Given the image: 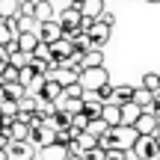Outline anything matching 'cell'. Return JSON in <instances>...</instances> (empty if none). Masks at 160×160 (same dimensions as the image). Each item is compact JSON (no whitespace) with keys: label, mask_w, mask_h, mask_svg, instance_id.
<instances>
[{"label":"cell","mask_w":160,"mask_h":160,"mask_svg":"<svg viewBox=\"0 0 160 160\" xmlns=\"http://www.w3.org/2000/svg\"><path fill=\"white\" fill-rule=\"evenodd\" d=\"M0 131H3V122H0Z\"/></svg>","instance_id":"obj_43"},{"label":"cell","mask_w":160,"mask_h":160,"mask_svg":"<svg viewBox=\"0 0 160 160\" xmlns=\"http://www.w3.org/2000/svg\"><path fill=\"white\" fill-rule=\"evenodd\" d=\"M80 71H83V68H68V65H59V68L51 71V80H57L62 89H68V86L80 83Z\"/></svg>","instance_id":"obj_3"},{"label":"cell","mask_w":160,"mask_h":160,"mask_svg":"<svg viewBox=\"0 0 160 160\" xmlns=\"http://www.w3.org/2000/svg\"><path fill=\"white\" fill-rule=\"evenodd\" d=\"M42 3H53V0H42Z\"/></svg>","instance_id":"obj_41"},{"label":"cell","mask_w":160,"mask_h":160,"mask_svg":"<svg viewBox=\"0 0 160 160\" xmlns=\"http://www.w3.org/2000/svg\"><path fill=\"white\" fill-rule=\"evenodd\" d=\"M98 145H101L104 151H110V148H119V145H116V131H113V128H110L107 133H101V137H98Z\"/></svg>","instance_id":"obj_30"},{"label":"cell","mask_w":160,"mask_h":160,"mask_svg":"<svg viewBox=\"0 0 160 160\" xmlns=\"http://www.w3.org/2000/svg\"><path fill=\"white\" fill-rule=\"evenodd\" d=\"M86 160H107V151L98 145V148H92V151H86Z\"/></svg>","instance_id":"obj_36"},{"label":"cell","mask_w":160,"mask_h":160,"mask_svg":"<svg viewBox=\"0 0 160 160\" xmlns=\"http://www.w3.org/2000/svg\"><path fill=\"white\" fill-rule=\"evenodd\" d=\"M36 21H39V24L57 21V6H53V3H42V0H39V9H36Z\"/></svg>","instance_id":"obj_19"},{"label":"cell","mask_w":160,"mask_h":160,"mask_svg":"<svg viewBox=\"0 0 160 160\" xmlns=\"http://www.w3.org/2000/svg\"><path fill=\"white\" fill-rule=\"evenodd\" d=\"M36 9H39V0H21V15L36 18Z\"/></svg>","instance_id":"obj_33"},{"label":"cell","mask_w":160,"mask_h":160,"mask_svg":"<svg viewBox=\"0 0 160 160\" xmlns=\"http://www.w3.org/2000/svg\"><path fill=\"white\" fill-rule=\"evenodd\" d=\"M33 59H36V53H24V51H15L9 57V65H15L18 71L21 68H30V65H33Z\"/></svg>","instance_id":"obj_20"},{"label":"cell","mask_w":160,"mask_h":160,"mask_svg":"<svg viewBox=\"0 0 160 160\" xmlns=\"http://www.w3.org/2000/svg\"><path fill=\"white\" fill-rule=\"evenodd\" d=\"M65 27L59 21H48V24H39V39L45 42V45H57L59 39H62Z\"/></svg>","instance_id":"obj_5"},{"label":"cell","mask_w":160,"mask_h":160,"mask_svg":"<svg viewBox=\"0 0 160 160\" xmlns=\"http://www.w3.org/2000/svg\"><path fill=\"white\" fill-rule=\"evenodd\" d=\"M107 83H110V74H107L104 65L80 71V86H83V89H101V86H107Z\"/></svg>","instance_id":"obj_1"},{"label":"cell","mask_w":160,"mask_h":160,"mask_svg":"<svg viewBox=\"0 0 160 160\" xmlns=\"http://www.w3.org/2000/svg\"><path fill=\"white\" fill-rule=\"evenodd\" d=\"M62 95H65V89L57 83V80L48 77V80H45V86H42V92H39V101H53V104H57Z\"/></svg>","instance_id":"obj_12"},{"label":"cell","mask_w":160,"mask_h":160,"mask_svg":"<svg viewBox=\"0 0 160 160\" xmlns=\"http://www.w3.org/2000/svg\"><path fill=\"white\" fill-rule=\"evenodd\" d=\"M36 80V71H33V65L30 68H21V77H18V83H24V86H30Z\"/></svg>","instance_id":"obj_35"},{"label":"cell","mask_w":160,"mask_h":160,"mask_svg":"<svg viewBox=\"0 0 160 160\" xmlns=\"http://www.w3.org/2000/svg\"><path fill=\"white\" fill-rule=\"evenodd\" d=\"M6 65H9V51H6V48H0V71H3Z\"/></svg>","instance_id":"obj_38"},{"label":"cell","mask_w":160,"mask_h":160,"mask_svg":"<svg viewBox=\"0 0 160 160\" xmlns=\"http://www.w3.org/2000/svg\"><path fill=\"white\" fill-rule=\"evenodd\" d=\"M139 86H145L148 92H154V95H157V92H160V74H154V71H145Z\"/></svg>","instance_id":"obj_26"},{"label":"cell","mask_w":160,"mask_h":160,"mask_svg":"<svg viewBox=\"0 0 160 160\" xmlns=\"http://www.w3.org/2000/svg\"><path fill=\"white\" fill-rule=\"evenodd\" d=\"M128 160H137V157H128Z\"/></svg>","instance_id":"obj_44"},{"label":"cell","mask_w":160,"mask_h":160,"mask_svg":"<svg viewBox=\"0 0 160 160\" xmlns=\"http://www.w3.org/2000/svg\"><path fill=\"white\" fill-rule=\"evenodd\" d=\"M71 3H83V0H71Z\"/></svg>","instance_id":"obj_42"},{"label":"cell","mask_w":160,"mask_h":160,"mask_svg":"<svg viewBox=\"0 0 160 160\" xmlns=\"http://www.w3.org/2000/svg\"><path fill=\"white\" fill-rule=\"evenodd\" d=\"M9 133H12V142H24V139H30V133H33V128H30L27 122L15 119V122H12V128H9Z\"/></svg>","instance_id":"obj_15"},{"label":"cell","mask_w":160,"mask_h":160,"mask_svg":"<svg viewBox=\"0 0 160 160\" xmlns=\"http://www.w3.org/2000/svg\"><path fill=\"white\" fill-rule=\"evenodd\" d=\"M12 39H18V33L9 27V21H0V48H6Z\"/></svg>","instance_id":"obj_27"},{"label":"cell","mask_w":160,"mask_h":160,"mask_svg":"<svg viewBox=\"0 0 160 160\" xmlns=\"http://www.w3.org/2000/svg\"><path fill=\"white\" fill-rule=\"evenodd\" d=\"M101 119L107 122L110 128H119L122 125V104H116V101H107L101 107Z\"/></svg>","instance_id":"obj_11"},{"label":"cell","mask_w":160,"mask_h":160,"mask_svg":"<svg viewBox=\"0 0 160 160\" xmlns=\"http://www.w3.org/2000/svg\"><path fill=\"white\" fill-rule=\"evenodd\" d=\"M98 21H101V24H107V27H113V24H116V15H113V12H110V9H104Z\"/></svg>","instance_id":"obj_37"},{"label":"cell","mask_w":160,"mask_h":160,"mask_svg":"<svg viewBox=\"0 0 160 160\" xmlns=\"http://www.w3.org/2000/svg\"><path fill=\"white\" fill-rule=\"evenodd\" d=\"M107 9V6H104V0H83V3H80V12H83V18H101V12Z\"/></svg>","instance_id":"obj_16"},{"label":"cell","mask_w":160,"mask_h":160,"mask_svg":"<svg viewBox=\"0 0 160 160\" xmlns=\"http://www.w3.org/2000/svg\"><path fill=\"white\" fill-rule=\"evenodd\" d=\"M139 116H142V110H139L137 107V104H133V101H128V104H122V125H137V119H139Z\"/></svg>","instance_id":"obj_17"},{"label":"cell","mask_w":160,"mask_h":160,"mask_svg":"<svg viewBox=\"0 0 160 160\" xmlns=\"http://www.w3.org/2000/svg\"><path fill=\"white\" fill-rule=\"evenodd\" d=\"M128 157H131L128 148H110L107 151V160H128Z\"/></svg>","instance_id":"obj_34"},{"label":"cell","mask_w":160,"mask_h":160,"mask_svg":"<svg viewBox=\"0 0 160 160\" xmlns=\"http://www.w3.org/2000/svg\"><path fill=\"white\" fill-rule=\"evenodd\" d=\"M42 45L39 33H18V51L24 53H36V48Z\"/></svg>","instance_id":"obj_13"},{"label":"cell","mask_w":160,"mask_h":160,"mask_svg":"<svg viewBox=\"0 0 160 160\" xmlns=\"http://www.w3.org/2000/svg\"><path fill=\"white\" fill-rule=\"evenodd\" d=\"M18 77H21V71H18L15 65H6V68L0 71V80H3V83H15Z\"/></svg>","instance_id":"obj_32"},{"label":"cell","mask_w":160,"mask_h":160,"mask_svg":"<svg viewBox=\"0 0 160 160\" xmlns=\"http://www.w3.org/2000/svg\"><path fill=\"white\" fill-rule=\"evenodd\" d=\"M0 83H3V80H0Z\"/></svg>","instance_id":"obj_45"},{"label":"cell","mask_w":160,"mask_h":160,"mask_svg":"<svg viewBox=\"0 0 160 160\" xmlns=\"http://www.w3.org/2000/svg\"><path fill=\"white\" fill-rule=\"evenodd\" d=\"M133 128H137L139 137H154V133H157V116L154 113H142Z\"/></svg>","instance_id":"obj_10"},{"label":"cell","mask_w":160,"mask_h":160,"mask_svg":"<svg viewBox=\"0 0 160 160\" xmlns=\"http://www.w3.org/2000/svg\"><path fill=\"white\" fill-rule=\"evenodd\" d=\"M3 86H6V98H9V101H21V98L27 95V86L18 83V80L15 83H3Z\"/></svg>","instance_id":"obj_23"},{"label":"cell","mask_w":160,"mask_h":160,"mask_svg":"<svg viewBox=\"0 0 160 160\" xmlns=\"http://www.w3.org/2000/svg\"><path fill=\"white\" fill-rule=\"evenodd\" d=\"M57 21L62 24L65 30H74V27H80V21H83V12H80V3H71L68 9L57 12Z\"/></svg>","instance_id":"obj_6"},{"label":"cell","mask_w":160,"mask_h":160,"mask_svg":"<svg viewBox=\"0 0 160 160\" xmlns=\"http://www.w3.org/2000/svg\"><path fill=\"white\" fill-rule=\"evenodd\" d=\"M157 154H160V148H157L154 137H139L131 148V157H137V160H154Z\"/></svg>","instance_id":"obj_2"},{"label":"cell","mask_w":160,"mask_h":160,"mask_svg":"<svg viewBox=\"0 0 160 160\" xmlns=\"http://www.w3.org/2000/svg\"><path fill=\"white\" fill-rule=\"evenodd\" d=\"M0 21H3V18H0Z\"/></svg>","instance_id":"obj_46"},{"label":"cell","mask_w":160,"mask_h":160,"mask_svg":"<svg viewBox=\"0 0 160 160\" xmlns=\"http://www.w3.org/2000/svg\"><path fill=\"white\" fill-rule=\"evenodd\" d=\"M83 68H98V65H104V51L101 48H92V51H86V57H83Z\"/></svg>","instance_id":"obj_21"},{"label":"cell","mask_w":160,"mask_h":160,"mask_svg":"<svg viewBox=\"0 0 160 160\" xmlns=\"http://www.w3.org/2000/svg\"><path fill=\"white\" fill-rule=\"evenodd\" d=\"M51 48H53V59H57V62H59V65H62V62H65V59H68V57H71V53H74V45H71V42H68V39H65V36H62V39H59V42H57V45H51Z\"/></svg>","instance_id":"obj_14"},{"label":"cell","mask_w":160,"mask_h":160,"mask_svg":"<svg viewBox=\"0 0 160 160\" xmlns=\"http://www.w3.org/2000/svg\"><path fill=\"white\" fill-rule=\"evenodd\" d=\"M133 104H137L142 113H154V92H148L145 86H137V89H133Z\"/></svg>","instance_id":"obj_8"},{"label":"cell","mask_w":160,"mask_h":160,"mask_svg":"<svg viewBox=\"0 0 160 160\" xmlns=\"http://www.w3.org/2000/svg\"><path fill=\"white\" fill-rule=\"evenodd\" d=\"M113 131H116V145H119V148H128V151H131L133 142L139 139L137 128H131V125H119V128H113Z\"/></svg>","instance_id":"obj_7"},{"label":"cell","mask_w":160,"mask_h":160,"mask_svg":"<svg viewBox=\"0 0 160 160\" xmlns=\"http://www.w3.org/2000/svg\"><path fill=\"white\" fill-rule=\"evenodd\" d=\"M21 15V0H0V18L9 21V18Z\"/></svg>","instance_id":"obj_18"},{"label":"cell","mask_w":160,"mask_h":160,"mask_svg":"<svg viewBox=\"0 0 160 160\" xmlns=\"http://www.w3.org/2000/svg\"><path fill=\"white\" fill-rule=\"evenodd\" d=\"M145 3H154V6H160V0H145Z\"/></svg>","instance_id":"obj_39"},{"label":"cell","mask_w":160,"mask_h":160,"mask_svg":"<svg viewBox=\"0 0 160 160\" xmlns=\"http://www.w3.org/2000/svg\"><path fill=\"white\" fill-rule=\"evenodd\" d=\"M107 131H110V125L104 119H92L89 128H86V133H92V137H101V133H107Z\"/></svg>","instance_id":"obj_29"},{"label":"cell","mask_w":160,"mask_h":160,"mask_svg":"<svg viewBox=\"0 0 160 160\" xmlns=\"http://www.w3.org/2000/svg\"><path fill=\"white\" fill-rule=\"evenodd\" d=\"M39 154L45 157V160H68V151L62 148V145H48V148H39Z\"/></svg>","instance_id":"obj_22"},{"label":"cell","mask_w":160,"mask_h":160,"mask_svg":"<svg viewBox=\"0 0 160 160\" xmlns=\"http://www.w3.org/2000/svg\"><path fill=\"white\" fill-rule=\"evenodd\" d=\"M89 122H92V119H89L86 113H77L74 119H71V131H74V133H83L86 128H89Z\"/></svg>","instance_id":"obj_31"},{"label":"cell","mask_w":160,"mask_h":160,"mask_svg":"<svg viewBox=\"0 0 160 160\" xmlns=\"http://www.w3.org/2000/svg\"><path fill=\"white\" fill-rule=\"evenodd\" d=\"M6 151H9V160H36V154H39V148H36L30 139H24V142H12Z\"/></svg>","instance_id":"obj_4"},{"label":"cell","mask_w":160,"mask_h":160,"mask_svg":"<svg viewBox=\"0 0 160 160\" xmlns=\"http://www.w3.org/2000/svg\"><path fill=\"white\" fill-rule=\"evenodd\" d=\"M71 119H74V116H71L68 113V110H57V116H53V128H57V131H59V128H71Z\"/></svg>","instance_id":"obj_28"},{"label":"cell","mask_w":160,"mask_h":160,"mask_svg":"<svg viewBox=\"0 0 160 160\" xmlns=\"http://www.w3.org/2000/svg\"><path fill=\"white\" fill-rule=\"evenodd\" d=\"M157 133H160V119H157Z\"/></svg>","instance_id":"obj_40"},{"label":"cell","mask_w":160,"mask_h":160,"mask_svg":"<svg viewBox=\"0 0 160 160\" xmlns=\"http://www.w3.org/2000/svg\"><path fill=\"white\" fill-rule=\"evenodd\" d=\"M110 33H113V27H107V24L95 21V24H92V30H89L92 48H104V45H107V42H110Z\"/></svg>","instance_id":"obj_9"},{"label":"cell","mask_w":160,"mask_h":160,"mask_svg":"<svg viewBox=\"0 0 160 160\" xmlns=\"http://www.w3.org/2000/svg\"><path fill=\"white\" fill-rule=\"evenodd\" d=\"M133 89H137V86L119 83V86H116V98H113V101H116V104H128V101H133Z\"/></svg>","instance_id":"obj_24"},{"label":"cell","mask_w":160,"mask_h":160,"mask_svg":"<svg viewBox=\"0 0 160 160\" xmlns=\"http://www.w3.org/2000/svg\"><path fill=\"white\" fill-rule=\"evenodd\" d=\"M74 142L83 148V154H86V151H92V148H98V137H92V133H86V131H83V133H77Z\"/></svg>","instance_id":"obj_25"}]
</instances>
